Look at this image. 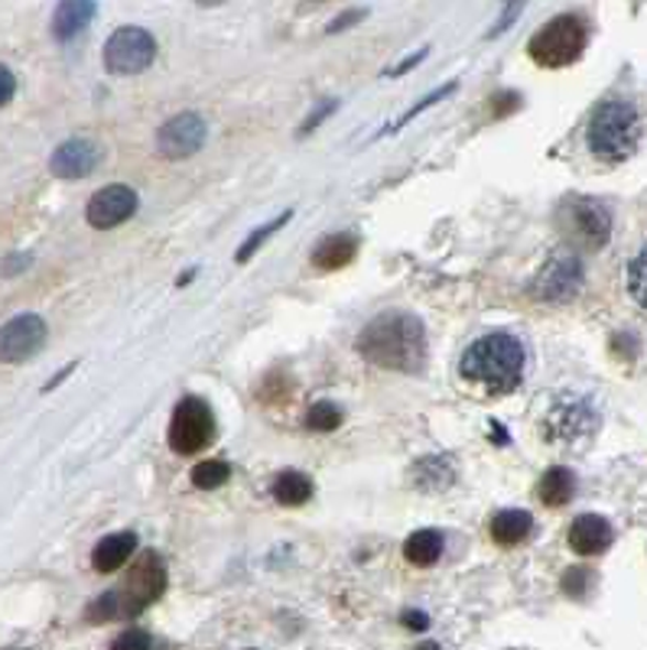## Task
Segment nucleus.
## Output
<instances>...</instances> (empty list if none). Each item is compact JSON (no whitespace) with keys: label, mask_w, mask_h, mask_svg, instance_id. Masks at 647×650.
I'll use <instances>...</instances> for the list:
<instances>
[{"label":"nucleus","mask_w":647,"mask_h":650,"mask_svg":"<svg viewBox=\"0 0 647 650\" xmlns=\"http://www.w3.org/2000/svg\"><path fill=\"white\" fill-rule=\"evenodd\" d=\"M364 362L387 371H420L427 362V329L414 312H384L359 335Z\"/></svg>","instance_id":"obj_1"},{"label":"nucleus","mask_w":647,"mask_h":650,"mask_svg":"<svg viewBox=\"0 0 647 650\" xmlns=\"http://www.w3.org/2000/svg\"><path fill=\"white\" fill-rule=\"evenodd\" d=\"M524 364H527V355H524V345L507 335V332H492L479 342L469 345V352L462 355V374L485 387L489 394L502 397V394H511L520 377H524Z\"/></svg>","instance_id":"obj_2"},{"label":"nucleus","mask_w":647,"mask_h":650,"mask_svg":"<svg viewBox=\"0 0 647 650\" xmlns=\"http://www.w3.org/2000/svg\"><path fill=\"white\" fill-rule=\"evenodd\" d=\"M163 592H166V566H163V560L156 553H146L131 566V573L121 582V588L105 592L88 608V618H95V621L138 618L146 605H153Z\"/></svg>","instance_id":"obj_3"},{"label":"nucleus","mask_w":647,"mask_h":650,"mask_svg":"<svg viewBox=\"0 0 647 650\" xmlns=\"http://www.w3.org/2000/svg\"><path fill=\"white\" fill-rule=\"evenodd\" d=\"M585 137H589V150L599 159L622 163L638 150L641 118H638L635 104H628V101H605V104L595 108Z\"/></svg>","instance_id":"obj_4"},{"label":"nucleus","mask_w":647,"mask_h":650,"mask_svg":"<svg viewBox=\"0 0 647 650\" xmlns=\"http://www.w3.org/2000/svg\"><path fill=\"white\" fill-rule=\"evenodd\" d=\"M585 43H589L585 23L575 13H563V16H553L544 30L534 33L527 53L544 69H563L582 56Z\"/></svg>","instance_id":"obj_5"},{"label":"nucleus","mask_w":647,"mask_h":650,"mask_svg":"<svg viewBox=\"0 0 647 650\" xmlns=\"http://www.w3.org/2000/svg\"><path fill=\"white\" fill-rule=\"evenodd\" d=\"M216 439V414L206 400L199 397H183L173 410V423H169V445L179 455H196L202 449H209Z\"/></svg>","instance_id":"obj_6"},{"label":"nucleus","mask_w":647,"mask_h":650,"mask_svg":"<svg viewBox=\"0 0 647 650\" xmlns=\"http://www.w3.org/2000/svg\"><path fill=\"white\" fill-rule=\"evenodd\" d=\"M156 59V40L144 26H121L105 43V66L111 75H141Z\"/></svg>","instance_id":"obj_7"},{"label":"nucleus","mask_w":647,"mask_h":650,"mask_svg":"<svg viewBox=\"0 0 647 650\" xmlns=\"http://www.w3.org/2000/svg\"><path fill=\"white\" fill-rule=\"evenodd\" d=\"M46 342V322L36 312H23L0 326V364L30 362Z\"/></svg>","instance_id":"obj_8"},{"label":"nucleus","mask_w":647,"mask_h":650,"mask_svg":"<svg viewBox=\"0 0 647 650\" xmlns=\"http://www.w3.org/2000/svg\"><path fill=\"white\" fill-rule=\"evenodd\" d=\"M206 137H209V128H206V118L196 114V111H183L176 118H169L160 134H156V150L166 156V159H186L193 153H199L206 146Z\"/></svg>","instance_id":"obj_9"},{"label":"nucleus","mask_w":647,"mask_h":650,"mask_svg":"<svg viewBox=\"0 0 647 650\" xmlns=\"http://www.w3.org/2000/svg\"><path fill=\"white\" fill-rule=\"evenodd\" d=\"M579 289H582V264L573 254H557L544 264V271L530 284V296L544 302H570Z\"/></svg>","instance_id":"obj_10"},{"label":"nucleus","mask_w":647,"mask_h":650,"mask_svg":"<svg viewBox=\"0 0 647 650\" xmlns=\"http://www.w3.org/2000/svg\"><path fill=\"white\" fill-rule=\"evenodd\" d=\"M563 218H567L570 234L589 251L602 247L612 234V216L595 199H570L567 209H563Z\"/></svg>","instance_id":"obj_11"},{"label":"nucleus","mask_w":647,"mask_h":650,"mask_svg":"<svg viewBox=\"0 0 647 650\" xmlns=\"http://www.w3.org/2000/svg\"><path fill=\"white\" fill-rule=\"evenodd\" d=\"M138 212V192L131 189V186H121V183H114V186H105L101 192H95L91 196V202H88V224L91 228H98V231H111V228H118V224H124L128 218Z\"/></svg>","instance_id":"obj_12"},{"label":"nucleus","mask_w":647,"mask_h":650,"mask_svg":"<svg viewBox=\"0 0 647 650\" xmlns=\"http://www.w3.org/2000/svg\"><path fill=\"white\" fill-rule=\"evenodd\" d=\"M98 163H101V146L91 137H73L56 146L50 156V169L59 179H85L98 169Z\"/></svg>","instance_id":"obj_13"},{"label":"nucleus","mask_w":647,"mask_h":650,"mask_svg":"<svg viewBox=\"0 0 647 650\" xmlns=\"http://www.w3.org/2000/svg\"><path fill=\"white\" fill-rule=\"evenodd\" d=\"M612 540H615V530L599 514H582L570 527V547L579 557H599L612 547Z\"/></svg>","instance_id":"obj_14"},{"label":"nucleus","mask_w":647,"mask_h":650,"mask_svg":"<svg viewBox=\"0 0 647 650\" xmlns=\"http://www.w3.org/2000/svg\"><path fill=\"white\" fill-rule=\"evenodd\" d=\"M592 420L595 417H592V410L582 400H567L547 417V436L560 439V442H575V439L592 433V427H595Z\"/></svg>","instance_id":"obj_15"},{"label":"nucleus","mask_w":647,"mask_h":650,"mask_svg":"<svg viewBox=\"0 0 647 650\" xmlns=\"http://www.w3.org/2000/svg\"><path fill=\"white\" fill-rule=\"evenodd\" d=\"M95 13H98L95 0H59V7L53 13V36L59 43L81 36L88 30V23L95 20Z\"/></svg>","instance_id":"obj_16"},{"label":"nucleus","mask_w":647,"mask_h":650,"mask_svg":"<svg viewBox=\"0 0 647 650\" xmlns=\"http://www.w3.org/2000/svg\"><path fill=\"white\" fill-rule=\"evenodd\" d=\"M359 254V238L352 231H342V234H329L316 244L312 251V264L319 271H342L346 264H352Z\"/></svg>","instance_id":"obj_17"},{"label":"nucleus","mask_w":647,"mask_h":650,"mask_svg":"<svg viewBox=\"0 0 647 650\" xmlns=\"http://www.w3.org/2000/svg\"><path fill=\"white\" fill-rule=\"evenodd\" d=\"M134 550H138V533H131V530L111 533V537H105V540L95 547L91 563H95L98 573H118V570L134 557Z\"/></svg>","instance_id":"obj_18"},{"label":"nucleus","mask_w":647,"mask_h":650,"mask_svg":"<svg viewBox=\"0 0 647 650\" xmlns=\"http://www.w3.org/2000/svg\"><path fill=\"white\" fill-rule=\"evenodd\" d=\"M456 482V465L449 455H427L414 465V485L420 492H446Z\"/></svg>","instance_id":"obj_19"},{"label":"nucleus","mask_w":647,"mask_h":650,"mask_svg":"<svg viewBox=\"0 0 647 650\" xmlns=\"http://www.w3.org/2000/svg\"><path fill=\"white\" fill-rule=\"evenodd\" d=\"M534 530V517L527 510H498L492 517V540L498 547H517L530 537Z\"/></svg>","instance_id":"obj_20"},{"label":"nucleus","mask_w":647,"mask_h":650,"mask_svg":"<svg viewBox=\"0 0 647 650\" xmlns=\"http://www.w3.org/2000/svg\"><path fill=\"white\" fill-rule=\"evenodd\" d=\"M575 492V475L570 469H563V465H553V469H547L544 472V478H540V485H537V495H540V502L547 507H563L570 498H573Z\"/></svg>","instance_id":"obj_21"},{"label":"nucleus","mask_w":647,"mask_h":650,"mask_svg":"<svg viewBox=\"0 0 647 650\" xmlns=\"http://www.w3.org/2000/svg\"><path fill=\"white\" fill-rule=\"evenodd\" d=\"M442 547H446V540H442V533H439V530H417V533H410V537H407V543H404V557H407V563H414V566L427 570V566H432V563H439Z\"/></svg>","instance_id":"obj_22"},{"label":"nucleus","mask_w":647,"mask_h":650,"mask_svg":"<svg viewBox=\"0 0 647 650\" xmlns=\"http://www.w3.org/2000/svg\"><path fill=\"white\" fill-rule=\"evenodd\" d=\"M271 492H274V498H277L281 505L299 507L312 498V482H309L303 472L287 469V472H281V475L274 478V488H271Z\"/></svg>","instance_id":"obj_23"},{"label":"nucleus","mask_w":647,"mask_h":650,"mask_svg":"<svg viewBox=\"0 0 647 650\" xmlns=\"http://www.w3.org/2000/svg\"><path fill=\"white\" fill-rule=\"evenodd\" d=\"M289 218H293V209H287L284 216L274 218V221H267V224H261V228H254V231L248 234V241H244V244L238 247L234 261H238V264H248V261H251V257H254V254L261 251V244H264V241H267L271 234H277V231H281V228L287 224Z\"/></svg>","instance_id":"obj_24"},{"label":"nucleus","mask_w":647,"mask_h":650,"mask_svg":"<svg viewBox=\"0 0 647 650\" xmlns=\"http://www.w3.org/2000/svg\"><path fill=\"white\" fill-rule=\"evenodd\" d=\"M306 427L316 430V433H329V430H339L342 427V407L339 404H329V400H316L306 414Z\"/></svg>","instance_id":"obj_25"},{"label":"nucleus","mask_w":647,"mask_h":650,"mask_svg":"<svg viewBox=\"0 0 647 650\" xmlns=\"http://www.w3.org/2000/svg\"><path fill=\"white\" fill-rule=\"evenodd\" d=\"M228 478H231V469H228L224 462H216V459L199 462V465L193 469V485L202 488V492H216V488H221Z\"/></svg>","instance_id":"obj_26"},{"label":"nucleus","mask_w":647,"mask_h":650,"mask_svg":"<svg viewBox=\"0 0 647 650\" xmlns=\"http://www.w3.org/2000/svg\"><path fill=\"white\" fill-rule=\"evenodd\" d=\"M456 88H459L456 81H446V85H442L439 91H432V95H427V98H424V101H420L417 108H410L407 114H401V118H397V121H394V124H391V128H387L384 134H397V131H401V128H407V124H410V121H414L417 114H424L427 108H432V104H439V101H446V98H449V95H452Z\"/></svg>","instance_id":"obj_27"},{"label":"nucleus","mask_w":647,"mask_h":650,"mask_svg":"<svg viewBox=\"0 0 647 650\" xmlns=\"http://www.w3.org/2000/svg\"><path fill=\"white\" fill-rule=\"evenodd\" d=\"M628 293L632 299L647 309V251H641L632 264H628Z\"/></svg>","instance_id":"obj_28"},{"label":"nucleus","mask_w":647,"mask_h":650,"mask_svg":"<svg viewBox=\"0 0 647 650\" xmlns=\"http://www.w3.org/2000/svg\"><path fill=\"white\" fill-rule=\"evenodd\" d=\"M336 108H339V101H336V98H332V101H322V104H316V111H312V114H309V118L299 124V137L312 134V131H316V128H319V124H322V121H326V118H329Z\"/></svg>","instance_id":"obj_29"},{"label":"nucleus","mask_w":647,"mask_h":650,"mask_svg":"<svg viewBox=\"0 0 647 650\" xmlns=\"http://www.w3.org/2000/svg\"><path fill=\"white\" fill-rule=\"evenodd\" d=\"M589 582H592V573H589V570H570V573L563 576V592L573 595V598H582L585 588H589Z\"/></svg>","instance_id":"obj_30"},{"label":"nucleus","mask_w":647,"mask_h":650,"mask_svg":"<svg viewBox=\"0 0 647 650\" xmlns=\"http://www.w3.org/2000/svg\"><path fill=\"white\" fill-rule=\"evenodd\" d=\"M368 16V10H346L342 16H336L332 23H329V33H342V30H349V26H355Z\"/></svg>","instance_id":"obj_31"},{"label":"nucleus","mask_w":647,"mask_h":650,"mask_svg":"<svg viewBox=\"0 0 647 650\" xmlns=\"http://www.w3.org/2000/svg\"><path fill=\"white\" fill-rule=\"evenodd\" d=\"M150 645H153V641H150V635H146V631H138V628H134V631H124V635H121V638L114 641V648H118V650L150 648Z\"/></svg>","instance_id":"obj_32"},{"label":"nucleus","mask_w":647,"mask_h":650,"mask_svg":"<svg viewBox=\"0 0 647 650\" xmlns=\"http://www.w3.org/2000/svg\"><path fill=\"white\" fill-rule=\"evenodd\" d=\"M401 621H404L410 631H427V628H430V615H427V612H417V608H407V612L401 615Z\"/></svg>","instance_id":"obj_33"},{"label":"nucleus","mask_w":647,"mask_h":650,"mask_svg":"<svg viewBox=\"0 0 647 650\" xmlns=\"http://www.w3.org/2000/svg\"><path fill=\"white\" fill-rule=\"evenodd\" d=\"M427 56H430V46H424L420 53H414V56H410V59H404L401 66H394V69H387V75H391V78H397V75L410 73V69H417V66H420V63H424Z\"/></svg>","instance_id":"obj_34"},{"label":"nucleus","mask_w":647,"mask_h":650,"mask_svg":"<svg viewBox=\"0 0 647 650\" xmlns=\"http://www.w3.org/2000/svg\"><path fill=\"white\" fill-rule=\"evenodd\" d=\"M13 91H17V78L7 66H0V108L13 98Z\"/></svg>","instance_id":"obj_35"},{"label":"nucleus","mask_w":647,"mask_h":650,"mask_svg":"<svg viewBox=\"0 0 647 650\" xmlns=\"http://www.w3.org/2000/svg\"><path fill=\"white\" fill-rule=\"evenodd\" d=\"M26 254H20V257H7L3 261V274H13V271H26Z\"/></svg>","instance_id":"obj_36"},{"label":"nucleus","mask_w":647,"mask_h":650,"mask_svg":"<svg viewBox=\"0 0 647 650\" xmlns=\"http://www.w3.org/2000/svg\"><path fill=\"white\" fill-rule=\"evenodd\" d=\"M199 3H206V7H216V3H221V0H199Z\"/></svg>","instance_id":"obj_37"},{"label":"nucleus","mask_w":647,"mask_h":650,"mask_svg":"<svg viewBox=\"0 0 647 650\" xmlns=\"http://www.w3.org/2000/svg\"><path fill=\"white\" fill-rule=\"evenodd\" d=\"M309 3H319V0H309Z\"/></svg>","instance_id":"obj_38"}]
</instances>
